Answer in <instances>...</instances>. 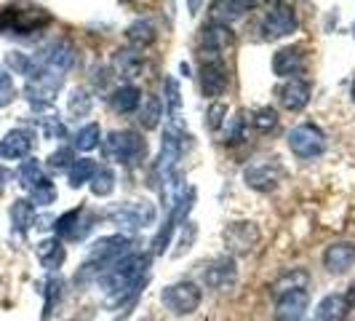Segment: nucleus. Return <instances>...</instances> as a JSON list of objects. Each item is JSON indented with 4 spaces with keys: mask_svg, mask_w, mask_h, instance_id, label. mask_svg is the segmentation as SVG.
Instances as JSON below:
<instances>
[{
    "mask_svg": "<svg viewBox=\"0 0 355 321\" xmlns=\"http://www.w3.org/2000/svg\"><path fill=\"white\" fill-rule=\"evenodd\" d=\"M150 257L147 254H125L118 263H112L105 268V273L99 276V281L105 286V292L110 295V303H123L125 297L139 286V281L147 273Z\"/></svg>",
    "mask_w": 355,
    "mask_h": 321,
    "instance_id": "f257e3e1",
    "label": "nucleus"
},
{
    "mask_svg": "<svg viewBox=\"0 0 355 321\" xmlns=\"http://www.w3.org/2000/svg\"><path fill=\"white\" fill-rule=\"evenodd\" d=\"M105 217L121 231H144L155 222V206L147 201H125V204L110 206Z\"/></svg>",
    "mask_w": 355,
    "mask_h": 321,
    "instance_id": "f03ea898",
    "label": "nucleus"
},
{
    "mask_svg": "<svg viewBox=\"0 0 355 321\" xmlns=\"http://www.w3.org/2000/svg\"><path fill=\"white\" fill-rule=\"evenodd\" d=\"M46 24H51V14H46L43 8H3L0 14V30L8 35H30L43 30Z\"/></svg>",
    "mask_w": 355,
    "mask_h": 321,
    "instance_id": "7ed1b4c3",
    "label": "nucleus"
},
{
    "mask_svg": "<svg viewBox=\"0 0 355 321\" xmlns=\"http://www.w3.org/2000/svg\"><path fill=\"white\" fill-rule=\"evenodd\" d=\"M105 153L118 163H137L147 156V142L137 131L125 129V131H112L105 140Z\"/></svg>",
    "mask_w": 355,
    "mask_h": 321,
    "instance_id": "20e7f679",
    "label": "nucleus"
},
{
    "mask_svg": "<svg viewBox=\"0 0 355 321\" xmlns=\"http://www.w3.org/2000/svg\"><path fill=\"white\" fill-rule=\"evenodd\" d=\"M200 300H203V292H200V286L193 284V281H179V284L166 286L163 295H160V303L166 305L171 313H177V316H190V313H196Z\"/></svg>",
    "mask_w": 355,
    "mask_h": 321,
    "instance_id": "39448f33",
    "label": "nucleus"
},
{
    "mask_svg": "<svg viewBox=\"0 0 355 321\" xmlns=\"http://www.w3.org/2000/svg\"><path fill=\"white\" fill-rule=\"evenodd\" d=\"M286 142L291 147V153L302 160L318 158L320 153L326 150V137H323V131H320L318 126L313 124H302L297 126V129H291Z\"/></svg>",
    "mask_w": 355,
    "mask_h": 321,
    "instance_id": "423d86ee",
    "label": "nucleus"
},
{
    "mask_svg": "<svg viewBox=\"0 0 355 321\" xmlns=\"http://www.w3.org/2000/svg\"><path fill=\"white\" fill-rule=\"evenodd\" d=\"M235 43L227 24H206L200 35V62H225V54Z\"/></svg>",
    "mask_w": 355,
    "mask_h": 321,
    "instance_id": "0eeeda50",
    "label": "nucleus"
},
{
    "mask_svg": "<svg viewBox=\"0 0 355 321\" xmlns=\"http://www.w3.org/2000/svg\"><path fill=\"white\" fill-rule=\"evenodd\" d=\"M297 11L288 6V3H272L267 8L265 19H262V33L267 40H275V38L291 35L297 30Z\"/></svg>",
    "mask_w": 355,
    "mask_h": 321,
    "instance_id": "6e6552de",
    "label": "nucleus"
},
{
    "mask_svg": "<svg viewBox=\"0 0 355 321\" xmlns=\"http://www.w3.org/2000/svg\"><path fill=\"white\" fill-rule=\"evenodd\" d=\"M222 238H225V247L230 254L246 257L259 244V228L254 222H230L222 233Z\"/></svg>",
    "mask_w": 355,
    "mask_h": 321,
    "instance_id": "1a4fd4ad",
    "label": "nucleus"
},
{
    "mask_svg": "<svg viewBox=\"0 0 355 321\" xmlns=\"http://www.w3.org/2000/svg\"><path fill=\"white\" fill-rule=\"evenodd\" d=\"M94 214L86 209V206H78V209H70L67 214H62L53 228H56V236L64 238V241H80L86 233L94 228Z\"/></svg>",
    "mask_w": 355,
    "mask_h": 321,
    "instance_id": "9d476101",
    "label": "nucleus"
},
{
    "mask_svg": "<svg viewBox=\"0 0 355 321\" xmlns=\"http://www.w3.org/2000/svg\"><path fill=\"white\" fill-rule=\"evenodd\" d=\"M243 177H246V185H249V188L259 190V193H270V190L278 188V182L284 177V169H281L278 158L257 160V163H251L249 169H246Z\"/></svg>",
    "mask_w": 355,
    "mask_h": 321,
    "instance_id": "9b49d317",
    "label": "nucleus"
},
{
    "mask_svg": "<svg viewBox=\"0 0 355 321\" xmlns=\"http://www.w3.org/2000/svg\"><path fill=\"white\" fill-rule=\"evenodd\" d=\"M125 254H131V238H128V236H105V238H99V241L91 247L89 260L105 268V265L118 263Z\"/></svg>",
    "mask_w": 355,
    "mask_h": 321,
    "instance_id": "f8f14e48",
    "label": "nucleus"
},
{
    "mask_svg": "<svg viewBox=\"0 0 355 321\" xmlns=\"http://www.w3.org/2000/svg\"><path fill=\"white\" fill-rule=\"evenodd\" d=\"M307 305H310L307 289H286L278 295L275 303V321H302Z\"/></svg>",
    "mask_w": 355,
    "mask_h": 321,
    "instance_id": "ddd939ff",
    "label": "nucleus"
},
{
    "mask_svg": "<svg viewBox=\"0 0 355 321\" xmlns=\"http://www.w3.org/2000/svg\"><path fill=\"white\" fill-rule=\"evenodd\" d=\"M238 279V268H235V260L232 257H219L209 265L203 268V284L214 289V292H225L230 289Z\"/></svg>",
    "mask_w": 355,
    "mask_h": 321,
    "instance_id": "4468645a",
    "label": "nucleus"
},
{
    "mask_svg": "<svg viewBox=\"0 0 355 321\" xmlns=\"http://www.w3.org/2000/svg\"><path fill=\"white\" fill-rule=\"evenodd\" d=\"M227 83H230V75H227V67L225 62H200V89H203V97H222L227 91Z\"/></svg>",
    "mask_w": 355,
    "mask_h": 321,
    "instance_id": "2eb2a0df",
    "label": "nucleus"
},
{
    "mask_svg": "<svg viewBox=\"0 0 355 321\" xmlns=\"http://www.w3.org/2000/svg\"><path fill=\"white\" fill-rule=\"evenodd\" d=\"M310 94H313V89H310L307 81H302V78H291L288 83H284V86L278 89V99H281V105H284L286 110L300 113V110H304L307 102H310Z\"/></svg>",
    "mask_w": 355,
    "mask_h": 321,
    "instance_id": "dca6fc26",
    "label": "nucleus"
},
{
    "mask_svg": "<svg viewBox=\"0 0 355 321\" xmlns=\"http://www.w3.org/2000/svg\"><path fill=\"white\" fill-rule=\"evenodd\" d=\"M323 265L329 273H347L350 268L355 265V244L350 241H339V244H331L329 249L323 252Z\"/></svg>",
    "mask_w": 355,
    "mask_h": 321,
    "instance_id": "f3484780",
    "label": "nucleus"
},
{
    "mask_svg": "<svg viewBox=\"0 0 355 321\" xmlns=\"http://www.w3.org/2000/svg\"><path fill=\"white\" fill-rule=\"evenodd\" d=\"M33 150V131H27V129H14V131H8L6 137H3V142H0V158H24L27 153Z\"/></svg>",
    "mask_w": 355,
    "mask_h": 321,
    "instance_id": "a211bd4d",
    "label": "nucleus"
},
{
    "mask_svg": "<svg viewBox=\"0 0 355 321\" xmlns=\"http://www.w3.org/2000/svg\"><path fill=\"white\" fill-rule=\"evenodd\" d=\"M272 70L281 78H294L304 72V51L300 46H291V49H281V51L272 56Z\"/></svg>",
    "mask_w": 355,
    "mask_h": 321,
    "instance_id": "6ab92c4d",
    "label": "nucleus"
},
{
    "mask_svg": "<svg viewBox=\"0 0 355 321\" xmlns=\"http://www.w3.org/2000/svg\"><path fill=\"white\" fill-rule=\"evenodd\" d=\"M37 62H40L43 67L64 72L67 67H72V62H75V49H72V43H67V40H56V43H51V46L43 51V56H40Z\"/></svg>",
    "mask_w": 355,
    "mask_h": 321,
    "instance_id": "aec40b11",
    "label": "nucleus"
},
{
    "mask_svg": "<svg viewBox=\"0 0 355 321\" xmlns=\"http://www.w3.org/2000/svg\"><path fill=\"white\" fill-rule=\"evenodd\" d=\"M350 311V305L345 300V295H326L315 308L313 321H345Z\"/></svg>",
    "mask_w": 355,
    "mask_h": 321,
    "instance_id": "412c9836",
    "label": "nucleus"
},
{
    "mask_svg": "<svg viewBox=\"0 0 355 321\" xmlns=\"http://www.w3.org/2000/svg\"><path fill=\"white\" fill-rule=\"evenodd\" d=\"M64 257H67V252H64L59 238H46V241L37 244V260L46 270H59Z\"/></svg>",
    "mask_w": 355,
    "mask_h": 321,
    "instance_id": "4be33fe9",
    "label": "nucleus"
},
{
    "mask_svg": "<svg viewBox=\"0 0 355 321\" xmlns=\"http://www.w3.org/2000/svg\"><path fill=\"white\" fill-rule=\"evenodd\" d=\"M155 38H158V33H155V27H153L147 19L134 22V24L125 30V40H128V46H131L134 51H142V49H147V46H153Z\"/></svg>",
    "mask_w": 355,
    "mask_h": 321,
    "instance_id": "5701e85b",
    "label": "nucleus"
},
{
    "mask_svg": "<svg viewBox=\"0 0 355 321\" xmlns=\"http://www.w3.org/2000/svg\"><path fill=\"white\" fill-rule=\"evenodd\" d=\"M142 102V91L137 89V86H131V83H125L121 89L112 91V97H110V107L115 110V113H134L137 107Z\"/></svg>",
    "mask_w": 355,
    "mask_h": 321,
    "instance_id": "b1692460",
    "label": "nucleus"
},
{
    "mask_svg": "<svg viewBox=\"0 0 355 321\" xmlns=\"http://www.w3.org/2000/svg\"><path fill=\"white\" fill-rule=\"evenodd\" d=\"M115 70L121 72L123 78H137L144 67L142 54H137L134 49H123V51H115Z\"/></svg>",
    "mask_w": 355,
    "mask_h": 321,
    "instance_id": "393cba45",
    "label": "nucleus"
},
{
    "mask_svg": "<svg viewBox=\"0 0 355 321\" xmlns=\"http://www.w3.org/2000/svg\"><path fill=\"white\" fill-rule=\"evenodd\" d=\"M11 222H14V228L19 233L30 231V225L35 222V206H33V201H24V198L14 201V206H11Z\"/></svg>",
    "mask_w": 355,
    "mask_h": 321,
    "instance_id": "a878e982",
    "label": "nucleus"
},
{
    "mask_svg": "<svg viewBox=\"0 0 355 321\" xmlns=\"http://www.w3.org/2000/svg\"><path fill=\"white\" fill-rule=\"evenodd\" d=\"M238 17H243V14L235 8L232 0H211V6H209V19H211V24H227V27H230V22H235Z\"/></svg>",
    "mask_w": 355,
    "mask_h": 321,
    "instance_id": "bb28decb",
    "label": "nucleus"
},
{
    "mask_svg": "<svg viewBox=\"0 0 355 321\" xmlns=\"http://www.w3.org/2000/svg\"><path fill=\"white\" fill-rule=\"evenodd\" d=\"M160 118H163V102L155 94H147L142 99V110H139V124L144 129H155Z\"/></svg>",
    "mask_w": 355,
    "mask_h": 321,
    "instance_id": "cd10ccee",
    "label": "nucleus"
},
{
    "mask_svg": "<svg viewBox=\"0 0 355 321\" xmlns=\"http://www.w3.org/2000/svg\"><path fill=\"white\" fill-rule=\"evenodd\" d=\"M96 169H99V166H96L91 158L75 160L70 169V188H83V185L91 182V177L96 174Z\"/></svg>",
    "mask_w": 355,
    "mask_h": 321,
    "instance_id": "c85d7f7f",
    "label": "nucleus"
},
{
    "mask_svg": "<svg viewBox=\"0 0 355 321\" xmlns=\"http://www.w3.org/2000/svg\"><path fill=\"white\" fill-rule=\"evenodd\" d=\"M112 190H115V172L107 169V166L96 169V174L91 177V193L102 198V196H110Z\"/></svg>",
    "mask_w": 355,
    "mask_h": 321,
    "instance_id": "c756f323",
    "label": "nucleus"
},
{
    "mask_svg": "<svg viewBox=\"0 0 355 321\" xmlns=\"http://www.w3.org/2000/svg\"><path fill=\"white\" fill-rule=\"evenodd\" d=\"M99 140H102V129H99V124H89L75 134V147H78V150H94V147L99 145Z\"/></svg>",
    "mask_w": 355,
    "mask_h": 321,
    "instance_id": "7c9ffc66",
    "label": "nucleus"
},
{
    "mask_svg": "<svg viewBox=\"0 0 355 321\" xmlns=\"http://www.w3.org/2000/svg\"><path fill=\"white\" fill-rule=\"evenodd\" d=\"M30 193H33V204H37V206H49L56 201V188L49 177L40 179L35 188H30Z\"/></svg>",
    "mask_w": 355,
    "mask_h": 321,
    "instance_id": "2f4dec72",
    "label": "nucleus"
},
{
    "mask_svg": "<svg viewBox=\"0 0 355 321\" xmlns=\"http://www.w3.org/2000/svg\"><path fill=\"white\" fill-rule=\"evenodd\" d=\"M251 124H254V129H257V131L267 134V131H272V129L278 126V113H275L272 107H259V110L254 113Z\"/></svg>",
    "mask_w": 355,
    "mask_h": 321,
    "instance_id": "473e14b6",
    "label": "nucleus"
},
{
    "mask_svg": "<svg viewBox=\"0 0 355 321\" xmlns=\"http://www.w3.org/2000/svg\"><path fill=\"white\" fill-rule=\"evenodd\" d=\"M40 179H43V172H40L37 160H24L21 169H19V185L30 190V188H35Z\"/></svg>",
    "mask_w": 355,
    "mask_h": 321,
    "instance_id": "72a5a7b5",
    "label": "nucleus"
},
{
    "mask_svg": "<svg viewBox=\"0 0 355 321\" xmlns=\"http://www.w3.org/2000/svg\"><path fill=\"white\" fill-rule=\"evenodd\" d=\"M72 163H75V150L72 147H59L56 153H51V158H49V169L64 172V169H72Z\"/></svg>",
    "mask_w": 355,
    "mask_h": 321,
    "instance_id": "f704fd0d",
    "label": "nucleus"
},
{
    "mask_svg": "<svg viewBox=\"0 0 355 321\" xmlns=\"http://www.w3.org/2000/svg\"><path fill=\"white\" fill-rule=\"evenodd\" d=\"M91 110V97L86 89H75L70 97V113L72 115H78V118H83V115H89Z\"/></svg>",
    "mask_w": 355,
    "mask_h": 321,
    "instance_id": "c9c22d12",
    "label": "nucleus"
},
{
    "mask_svg": "<svg viewBox=\"0 0 355 321\" xmlns=\"http://www.w3.org/2000/svg\"><path fill=\"white\" fill-rule=\"evenodd\" d=\"M62 300V281L59 279H49L46 281V313H43V319H49L53 313V305Z\"/></svg>",
    "mask_w": 355,
    "mask_h": 321,
    "instance_id": "e433bc0d",
    "label": "nucleus"
},
{
    "mask_svg": "<svg viewBox=\"0 0 355 321\" xmlns=\"http://www.w3.org/2000/svg\"><path fill=\"white\" fill-rule=\"evenodd\" d=\"M304 284H307V273H304V270H294V276L286 273L284 279H278L275 292L281 295V292H286V289H304Z\"/></svg>",
    "mask_w": 355,
    "mask_h": 321,
    "instance_id": "4c0bfd02",
    "label": "nucleus"
},
{
    "mask_svg": "<svg viewBox=\"0 0 355 321\" xmlns=\"http://www.w3.org/2000/svg\"><path fill=\"white\" fill-rule=\"evenodd\" d=\"M243 124H246V113H238L235 118H232L230 129H227V134H225V142H241L243 140Z\"/></svg>",
    "mask_w": 355,
    "mask_h": 321,
    "instance_id": "58836bf2",
    "label": "nucleus"
},
{
    "mask_svg": "<svg viewBox=\"0 0 355 321\" xmlns=\"http://www.w3.org/2000/svg\"><path fill=\"white\" fill-rule=\"evenodd\" d=\"M40 126H43V131H46V137H64L67 131H64V126L59 121V115H46V118H40Z\"/></svg>",
    "mask_w": 355,
    "mask_h": 321,
    "instance_id": "ea45409f",
    "label": "nucleus"
},
{
    "mask_svg": "<svg viewBox=\"0 0 355 321\" xmlns=\"http://www.w3.org/2000/svg\"><path fill=\"white\" fill-rule=\"evenodd\" d=\"M14 99V83H11V75L0 70V107L8 105Z\"/></svg>",
    "mask_w": 355,
    "mask_h": 321,
    "instance_id": "a19ab883",
    "label": "nucleus"
},
{
    "mask_svg": "<svg viewBox=\"0 0 355 321\" xmlns=\"http://www.w3.org/2000/svg\"><path fill=\"white\" fill-rule=\"evenodd\" d=\"M225 115H227V107L219 105V102H214L211 110H209V115H206V118H209V129L216 131V129L222 126V121H225Z\"/></svg>",
    "mask_w": 355,
    "mask_h": 321,
    "instance_id": "79ce46f5",
    "label": "nucleus"
},
{
    "mask_svg": "<svg viewBox=\"0 0 355 321\" xmlns=\"http://www.w3.org/2000/svg\"><path fill=\"white\" fill-rule=\"evenodd\" d=\"M166 91H168V107H171V113L177 115V110H179V86H177V81L174 78H166Z\"/></svg>",
    "mask_w": 355,
    "mask_h": 321,
    "instance_id": "37998d69",
    "label": "nucleus"
},
{
    "mask_svg": "<svg viewBox=\"0 0 355 321\" xmlns=\"http://www.w3.org/2000/svg\"><path fill=\"white\" fill-rule=\"evenodd\" d=\"M232 3H235V8L243 14V11H251V8L262 6V3H270V0H232Z\"/></svg>",
    "mask_w": 355,
    "mask_h": 321,
    "instance_id": "c03bdc74",
    "label": "nucleus"
},
{
    "mask_svg": "<svg viewBox=\"0 0 355 321\" xmlns=\"http://www.w3.org/2000/svg\"><path fill=\"white\" fill-rule=\"evenodd\" d=\"M345 300H347V305L350 308H355V281L350 284V289H347V295H345Z\"/></svg>",
    "mask_w": 355,
    "mask_h": 321,
    "instance_id": "a18cd8bd",
    "label": "nucleus"
},
{
    "mask_svg": "<svg viewBox=\"0 0 355 321\" xmlns=\"http://www.w3.org/2000/svg\"><path fill=\"white\" fill-rule=\"evenodd\" d=\"M11 179V174L6 172V169H0V193H3V188H6V182Z\"/></svg>",
    "mask_w": 355,
    "mask_h": 321,
    "instance_id": "49530a36",
    "label": "nucleus"
},
{
    "mask_svg": "<svg viewBox=\"0 0 355 321\" xmlns=\"http://www.w3.org/2000/svg\"><path fill=\"white\" fill-rule=\"evenodd\" d=\"M350 97H353V102H355V78H353V86H350Z\"/></svg>",
    "mask_w": 355,
    "mask_h": 321,
    "instance_id": "de8ad7c7",
    "label": "nucleus"
},
{
    "mask_svg": "<svg viewBox=\"0 0 355 321\" xmlns=\"http://www.w3.org/2000/svg\"><path fill=\"white\" fill-rule=\"evenodd\" d=\"M353 35H355V24H353Z\"/></svg>",
    "mask_w": 355,
    "mask_h": 321,
    "instance_id": "09e8293b",
    "label": "nucleus"
}]
</instances>
